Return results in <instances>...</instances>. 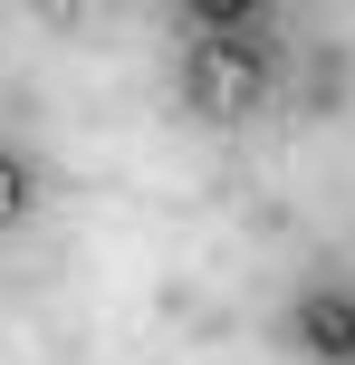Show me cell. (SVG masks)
I'll return each instance as SVG.
<instances>
[{
	"label": "cell",
	"instance_id": "6da1fadb",
	"mask_svg": "<svg viewBox=\"0 0 355 365\" xmlns=\"http://www.w3.org/2000/svg\"><path fill=\"white\" fill-rule=\"evenodd\" d=\"M260 77H269V58H260L250 29H211L202 48H192V96H202L211 115H250L260 106Z\"/></svg>",
	"mask_w": 355,
	"mask_h": 365
},
{
	"label": "cell",
	"instance_id": "7a4b0ae2",
	"mask_svg": "<svg viewBox=\"0 0 355 365\" xmlns=\"http://www.w3.org/2000/svg\"><path fill=\"white\" fill-rule=\"evenodd\" d=\"M288 336H298L317 365H355V298L346 289H307L298 317H288Z\"/></svg>",
	"mask_w": 355,
	"mask_h": 365
},
{
	"label": "cell",
	"instance_id": "3957f363",
	"mask_svg": "<svg viewBox=\"0 0 355 365\" xmlns=\"http://www.w3.org/2000/svg\"><path fill=\"white\" fill-rule=\"evenodd\" d=\"M19 212H29V164L0 154V221H19Z\"/></svg>",
	"mask_w": 355,
	"mask_h": 365
},
{
	"label": "cell",
	"instance_id": "277c9868",
	"mask_svg": "<svg viewBox=\"0 0 355 365\" xmlns=\"http://www.w3.org/2000/svg\"><path fill=\"white\" fill-rule=\"evenodd\" d=\"M192 10H202L211 29H250V10H260V0H192Z\"/></svg>",
	"mask_w": 355,
	"mask_h": 365
}]
</instances>
